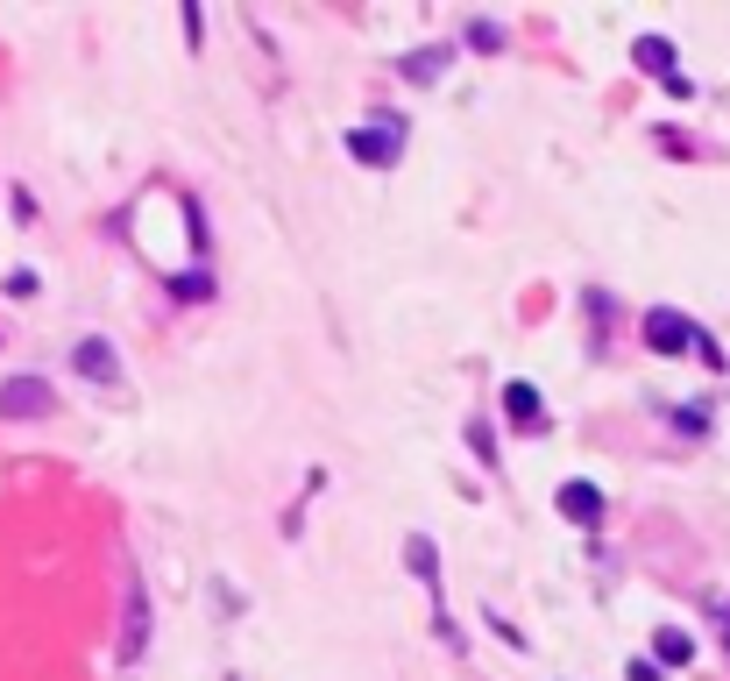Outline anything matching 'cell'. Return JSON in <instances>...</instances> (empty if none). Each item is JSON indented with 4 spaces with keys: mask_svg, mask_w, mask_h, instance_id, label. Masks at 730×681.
Segmentation results:
<instances>
[{
    "mask_svg": "<svg viewBox=\"0 0 730 681\" xmlns=\"http://www.w3.org/2000/svg\"><path fill=\"white\" fill-rule=\"evenodd\" d=\"M645 341H653L660 355H702L709 369H723V348H709V334L695 327V320H681V313H645Z\"/></svg>",
    "mask_w": 730,
    "mask_h": 681,
    "instance_id": "cell-1",
    "label": "cell"
},
{
    "mask_svg": "<svg viewBox=\"0 0 730 681\" xmlns=\"http://www.w3.org/2000/svg\"><path fill=\"white\" fill-rule=\"evenodd\" d=\"M43 412H50V384H43V376L0 384V419H43Z\"/></svg>",
    "mask_w": 730,
    "mask_h": 681,
    "instance_id": "cell-2",
    "label": "cell"
},
{
    "mask_svg": "<svg viewBox=\"0 0 730 681\" xmlns=\"http://www.w3.org/2000/svg\"><path fill=\"white\" fill-rule=\"evenodd\" d=\"M348 149H355L362 164H390L397 149H404V128H355V135H348Z\"/></svg>",
    "mask_w": 730,
    "mask_h": 681,
    "instance_id": "cell-3",
    "label": "cell"
},
{
    "mask_svg": "<svg viewBox=\"0 0 730 681\" xmlns=\"http://www.w3.org/2000/svg\"><path fill=\"white\" fill-rule=\"evenodd\" d=\"M78 376H93V384H121V362H114V348L107 341H78Z\"/></svg>",
    "mask_w": 730,
    "mask_h": 681,
    "instance_id": "cell-4",
    "label": "cell"
},
{
    "mask_svg": "<svg viewBox=\"0 0 730 681\" xmlns=\"http://www.w3.org/2000/svg\"><path fill=\"white\" fill-rule=\"evenodd\" d=\"M560 511L575 518V525H603V490L596 483H567L560 490Z\"/></svg>",
    "mask_w": 730,
    "mask_h": 681,
    "instance_id": "cell-5",
    "label": "cell"
},
{
    "mask_svg": "<svg viewBox=\"0 0 730 681\" xmlns=\"http://www.w3.org/2000/svg\"><path fill=\"white\" fill-rule=\"evenodd\" d=\"M142 632H149V603H142V582H128V632H121V660L142 653Z\"/></svg>",
    "mask_w": 730,
    "mask_h": 681,
    "instance_id": "cell-6",
    "label": "cell"
},
{
    "mask_svg": "<svg viewBox=\"0 0 730 681\" xmlns=\"http://www.w3.org/2000/svg\"><path fill=\"white\" fill-rule=\"evenodd\" d=\"M638 64L653 71V79H667V86H681V79H674V43H660V36H638Z\"/></svg>",
    "mask_w": 730,
    "mask_h": 681,
    "instance_id": "cell-7",
    "label": "cell"
},
{
    "mask_svg": "<svg viewBox=\"0 0 730 681\" xmlns=\"http://www.w3.org/2000/svg\"><path fill=\"white\" fill-rule=\"evenodd\" d=\"M447 57H454L447 43H440V50H412V57H404V79H419V86H426V79H440Z\"/></svg>",
    "mask_w": 730,
    "mask_h": 681,
    "instance_id": "cell-8",
    "label": "cell"
},
{
    "mask_svg": "<svg viewBox=\"0 0 730 681\" xmlns=\"http://www.w3.org/2000/svg\"><path fill=\"white\" fill-rule=\"evenodd\" d=\"M504 412H511L518 426H539V391H532V384H504Z\"/></svg>",
    "mask_w": 730,
    "mask_h": 681,
    "instance_id": "cell-9",
    "label": "cell"
},
{
    "mask_svg": "<svg viewBox=\"0 0 730 681\" xmlns=\"http://www.w3.org/2000/svg\"><path fill=\"white\" fill-rule=\"evenodd\" d=\"M695 646H688V632H660V660H688Z\"/></svg>",
    "mask_w": 730,
    "mask_h": 681,
    "instance_id": "cell-10",
    "label": "cell"
},
{
    "mask_svg": "<svg viewBox=\"0 0 730 681\" xmlns=\"http://www.w3.org/2000/svg\"><path fill=\"white\" fill-rule=\"evenodd\" d=\"M468 43H475V50H497L504 36H497V22H468Z\"/></svg>",
    "mask_w": 730,
    "mask_h": 681,
    "instance_id": "cell-11",
    "label": "cell"
}]
</instances>
